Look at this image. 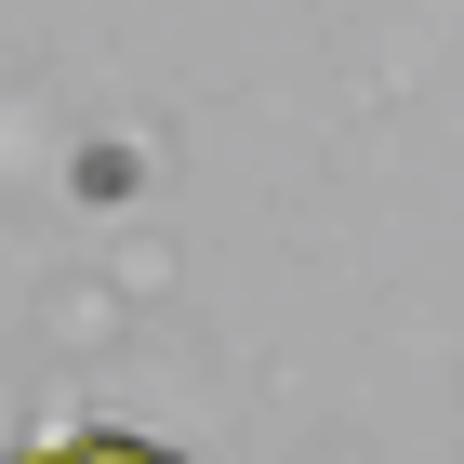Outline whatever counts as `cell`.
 Listing matches in <instances>:
<instances>
[{
    "label": "cell",
    "mask_w": 464,
    "mask_h": 464,
    "mask_svg": "<svg viewBox=\"0 0 464 464\" xmlns=\"http://www.w3.org/2000/svg\"><path fill=\"white\" fill-rule=\"evenodd\" d=\"M14 464H67V438H40V451H14Z\"/></svg>",
    "instance_id": "2"
},
{
    "label": "cell",
    "mask_w": 464,
    "mask_h": 464,
    "mask_svg": "<svg viewBox=\"0 0 464 464\" xmlns=\"http://www.w3.org/2000/svg\"><path fill=\"white\" fill-rule=\"evenodd\" d=\"M67 464H173V451H160V438H93V425H80Z\"/></svg>",
    "instance_id": "1"
}]
</instances>
